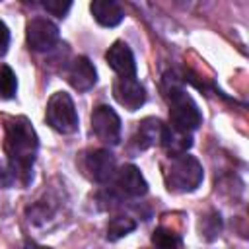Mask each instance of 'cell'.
Segmentation results:
<instances>
[{"instance_id":"cell-11","label":"cell","mask_w":249,"mask_h":249,"mask_svg":"<svg viewBox=\"0 0 249 249\" xmlns=\"http://www.w3.org/2000/svg\"><path fill=\"white\" fill-rule=\"evenodd\" d=\"M105 60L113 72L119 76H136V62L130 47L123 41H115L105 53Z\"/></svg>"},{"instance_id":"cell-5","label":"cell","mask_w":249,"mask_h":249,"mask_svg":"<svg viewBox=\"0 0 249 249\" xmlns=\"http://www.w3.org/2000/svg\"><path fill=\"white\" fill-rule=\"evenodd\" d=\"M91 130L107 146H115L121 140V119L109 105H97L91 113Z\"/></svg>"},{"instance_id":"cell-6","label":"cell","mask_w":249,"mask_h":249,"mask_svg":"<svg viewBox=\"0 0 249 249\" xmlns=\"http://www.w3.org/2000/svg\"><path fill=\"white\" fill-rule=\"evenodd\" d=\"M84 169L95 183H107L117 173V161L109 150L95 148L84 156Z\"/></svg>"},{"instance_id":"cell-3","label":"cell","mask_w":249,"mask_h":249,"mask_svg":"<svg viewBox=\"0 0 249 249\" xmlns=\"http://www.w3.org/2000/svg\"><path fill=\"white\" fill-rule=\"evenodd\" d=\"M202 165L187 152L173 156L163 167V181L171 193H193L202 183Z\"/></svg>"},{"instance_id":"cell-4","label":"cell","mask_w":249,"mask_h":249,"mask_svg":"<svg viewBox=\"0 0 249 249\" xmlns=\"http://www.w3.org/2000/svg\"><path fill=\"white\" fill-rule=\"evenodd\" d=\"M45 117L47 123L60 134H72L78 130V113L66 91H56L49 97Z\"/></svg>"},{"instance_id":"cell-17","label":"cell","mask_w":249,"mask_h":249,"mask_svg":"<svg viewBox=\"0 0 249 249\" xmlns=\"http://www.w3.org/2000/svg\"><path fill=\"white\" fill-rule=\"evenodd\" d=\"M18 89V80L16 74L12 72L10 66L0 68V99H12Z\"/></svg>"},{"instance_id":"cell-19","label":"cell","mask_w":249,"mask_h":249,"mask_svg":"<svg viewBox=\"0 0 249 249\" xmlns=\"http://www.w3.org/2000/svg\"><path fill=\"white\" fill-rule=\"evenodd\" d=\"M41 6L56 18H64L72 6V0H41Z\"/></svg>"},{"instance_id":"cell-1","label":"cell","mask_w":249,"mask_h":249,"mask_svg":"<svg viewBox=\"0 0 249 249\" xmlns=\"http://www.w3.org/2000/svg\"><path fill=\"white\" fill-rule=\"evenodd\" d=\"M37 134L25 117H14L6 123L4 150L8 156L10 171L16 181L27 185L33 175V163L37 156Z\"/></svg>"},{"instance_id":"cell-22","label":"cell","mask_w":249,"mask_h":249,"mask_svg":"<svg viewBox=\"0 0 249 249\" xmlns=\"http://www.w3.org/2000/svg\"><path fill=\"white\" fill-rule=\"evenodd\" d=\"M130 2H134V4L140 6V8H142V6H148V0H130Z\"/></svg>"},{"instance_id":"cell-10","label":"cell","mask_w":249,"mask_h":249,"mask_svg":"<svg viewBox=\"0 0 249 249\" xmlns=\"http://www.w3.org/2000/svg\"><path fill=\"white\" fill-rule=\"evenodd\" d=\"M115 183H117V189L124 195V196H130V198H136V196H142L146 195L148 191V183L144 179V175L140 173V169L132 163H126L123 165L121 169H117L115 173Z\"/></svg>"},{"instance_id":"cell-18","label":"cell","mask_w":249,"mask_h":249,"mask_svg":"<svg viewBox=\"0 0 249 249\" xmlns=\"http://www.w3.org/2000/svg\"><path fill=\"white\" fill-rule=\"evenodd\" d=\"M152 241L160 247H179L181 245V237L177 233H173L171 230H165V228H158L152 235Z\"/></svg>"},{"instance_id":"cell-15","label":"cell","mask_w":249,"mask_h":249,"mask_svg":"<svg viewBox=\"0 0 249 249\" xmlns=\"http://www.w3.org/2000/svg\"><path fill=\"white\" fill-rule=\"evenodd\" d=\"M160 144L165 148L167 154L171 156H177V154H183L191 148L193 144V138H191V132H183V130H177L173 128L171 124L161 128V138H160Z\"/></svg>"},{"instance_id":"cell-14","label":"cell","mask_w":249,"mask_h":249,"mask_svg":"<svg viewBox=\"0 0 249 249\" xmlns=\"http://www.w3.org/2000/svg\"><path fill=\"white\" fill-rule=\"evenodd\" d=\"M161 128H163L161 121H158L154 117H148V119L140 121L134 134H132V146L136 150H148L154 144H160Z\"/></svg>"},{"instance_id":"cell-2","label":"cell","mask_w":249,"mask_h":249,"mask_svg":"<svg viewBox=\"0 0 249 249\" xmlns=\"http://www.w3.org/2000/svg\"><path fill=\"white\" fill-rule=\"evenodd\" d=\"M165 97L169 103V121L171 126L183 132H193L200 126L202 115L195 99L171 78H165Z\"/></svg>"},{"instance_id":"cell-12","label":"cell","mask_w":249,"mask_h":249,"mask_svg":"<svg viewBox=\"0 0 249 249\" xmlns=\"http://www.w3.org/2000/svg\"><path fill=\"white\" fill-rule=\"evenodd\" d=\"M68 82L78 91H88V89H91L95 86L97 72H95L93 64L89 62V58L78 56V58L72 60V64L68 68Z\"/></svg>"},{"instance_id":"cell-7","label":"cell","mask_w":249,"mask_h":249,"mask_svg":"<svg viewBox=\"0 0 249 249\" xmlns=\"http://www.w3.org/2000/svg\"><path fill=\"white\" fill-rule=\"evenodd\" d=\"M113 97L126 111H136L146 101V89L136 76H119L113 82Z\"/></svg>"},{"instance_id":"cell-20","label":"cell","mask_w":249,"mask_h":249,"mask_svg":"<svg viewBox=\"0 0 249 249\" xmlns=\"http://www.w3.org/2000/svg\"><path fill=\"white\" fill-rule=\"evenodd\" d=\"M8 47H10V31H8L6 23L0 19V56H4L8 53Z\"/></svg>"},{"instance_id":"cell-16","label":"cell","mask_w":249,"mask_h":249,"mask_svg":"<svg viewBox=\"0 0 249 249\" xmlns=\"http://www.w3.org/2000/svg\"><path fill=\"white\" fill-rule=\"evenodd\" d=\"M136 228V222L126 218V216H117L107 224V239L117 241L121 237H124L126 233H130Z\"/></svg>"},{"instance_id":"cell-8","label":"cell","mask_w":249,"mask_h":249,"mask_svg":"<svg viewBox=\"0 0 249 249\" xmlns=\"http://www.w3.org/2000/svg\"><path fill=\"white\" fill-rule=\"evenodd\" d=\"M27 45L29 49L37 51V53H43V51H49L56 45L58 41V27L47 19V18H35L27 23Z\"/></svg>"},{"instance_id":"cell-9","label":"cell","mask_w":249,"mask_h":249,"mask_svg":"<svg viewBox=\"0 0 249 249\" xmlns=\"http://www.w3.org/2000/svg\"><path fill=\"white\" fill-rule=\"evenodd\" d=\"M60 210H62V198L58 195H54L53 191H49L45 198L35 200L27 208V216H29L31 224H35L39 228H49L58 220L56 216Z\"/></svg>"},{"instance_id":"cell-21","label":"cell","mask_w":249,"mask_h":249,"mask_svg":"<svg viewBox=\"0 0 249 249\" xmlns=\"http://www.w3.org/2000/svg\"><path fill=\"white\" fill-rule=\"evenodd\" d=\"M204 2H206V0H175L177 6H181L183 10H189V12L202 10V8H204Z\"/></svg>"},{"instance_id":"cell-13","label":"cell","mask_w":249,"mask_h":249,"mask_svg":"<svg viewBox=\"0 0 249 249\" xmlns=\"http://www.w3.org/2000/svg\"><path fill=\"white\" fill-rule=\"evenodd\" d=\"M89 12H91L93 19L103 27H115L124 18L119 0H91Z\"/></svg>"}]
</instances>
